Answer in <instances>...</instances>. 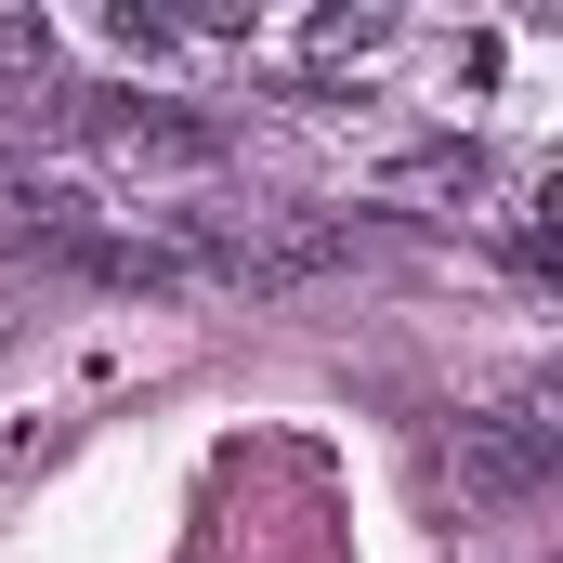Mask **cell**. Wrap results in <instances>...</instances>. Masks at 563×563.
I'll return each mask as SVG.
<instances>
[{"mask_svg": "<svg viewBox=\"0 0 563 563\" xmlns=\"http://www.w3.org/2000/svg\"><path fill=\"white\" fill-rule=\"evenodd\" d=\"M551 459H563L551 394H511L498 420L459 432V485H472V498H538V485H551Z\"/></svg>", "mask_w": 563, "mask_h": 563, "instance_id": "obj_1", "label": "cell"}, {"mask_svg": "<svg viewBox=\"0 0 563 563\" xmlns=\"http://www.w3.org/2000/svg\"><path fill=\"white\" fill-rule=\"evenodd\" d=\"M0 66H13V79H26V66L53 79V26H40V13H13V26H0Z\"/></svg>", "mask_w": 563, "mask_h": 563, "instance_id": "obj_3", "label": "cell"}, {"mask_svg": "<svg viewBox=\"0 0 563 563\" xmlns=\"http://www.w3.org/2000/svg\"><path fill=\"white\" fill-rule=\"evenodd\" d=\"M380 40H394V13H328L314 26V53H380Z\"/></svg>", "mask_w": 563, "mask_h": 563, "instance_id": "obj_2", "label": "cell"}]
</instances>
